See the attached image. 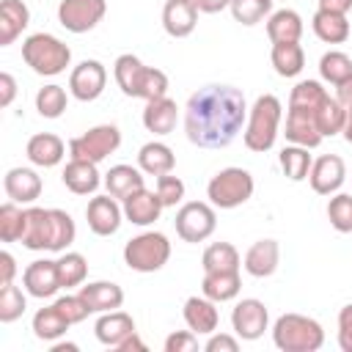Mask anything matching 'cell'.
<instances>
[{"mask_svg":"<svg viewBox=\"0 0 352 352\" xmlns=\"http://www.w3.org/2000/svg\"><path fill=\"white\" fill-rule=\"evenodd\" d=\"M162 346H165V352H195L198 349V333H192V330L170 333Z\"/></svg>","mask_w":352,"mask_h":352,"instance_id":"cell-51","label":"cell"},{"mask_svg":"<svg viewBox=\"0 0 352 352\" xmlns=\"http://www.w3.org/2000/svg\"><path fill=\"white\" fill-rule=\"evenodd\" d=\"M121 206H124V217L129 223H135V226H151L154 220H160V214L165 209V204L160 201V195L151 192V190H146V187L129 192L121 201Z\"/></svg>","mask_w":352,"mask_h":352,"instance_id":"cell-16","label":"cell"},{"mask_svg":"<svg viewBox=\"0 0 352 352\" xmlns=\"http://www.w3.org/2000/svg\"><path fill=\"white\" fill-rule=\"evenodd\" d=\"M278 261H280V248L275 239H258L245 253V270L253 278H270L278 270Z\"/></svg>","mask_w":352,"mask_h":352,"instance_id":"cell-22","label":"cell"},{"mask_svg":"<svg viewBox=\"0 0 352 352\" xmlns=\"http://www.w3.org/2000/svg\"><path fill=\"white\" fill-rule=\"evenodd\" d=\"M55 264H58L60 289H69V286H80V283H85V275H88V261H85V256H82V253L63 250V256H60Z\"/></svg>","mask_w":352,"mask_h":352,"instance_id":"cell-40","label":"cell"},{"mask_svg":"<svg viewBox=\"0 0 352 352\" xmlns=\"http://www.w3.org/2000/svg\"><path fill=\"white\" fill-rule=\"evenodd\" d=\"M25 308H28V302H25V294L19 286H14V283L0 286V322L3 324L16 322L25 314Z\"/></svg>","mask_w":352,"mask_h":352,"instance_id":"cell-46","label":"cell"},{"mask_svg":"<svg viewBox=\"0 0 352 352\" xmlns=\"http://www.w3.org/2000/svg\"><path fill=\"white\" fill-rule=\"evenodd\" d=\"M143 74H146V66H143L140 58L132 55V52L118 55L116 63H113V77H116L118 88L124 91V96L140 99V82H143Z\"/></svg>","mask_w":352,"mask_h":352,"instance_id":"cell-26","label":"cell"},{"mask_svg":"<svg viewBox=\"0 0 352 352\" xmlns=\"http://www.w3.org/2000/svg\"><path fill=\"white\" fill-rule=\"evenodd\" d=\"M344 124H346V110L338 104L336 96H324L322 104L316 107V126L324 138H333L338 132H344Z\"/></svg>","mask_w":352,"mask_h":352,"instance_id":"cell-38","label":"cell"},{"mask_svg":"<svg viewBox=\"0 0 352 352\" xmlns=\"http://www.w3.org/2000/svg\"><path fill=\"white\" fill-rule=\"evenodd\" d=\"M69 327H72V324L66 322V316H63L55 305L38 308V311L33 314V333H36V338H41V341H58L60 336H66Z\"/></svg>","mask_w":352,"mask_h":352,"instance_id":"cell-35","label":"cell"},{"mask_svg":"<svg viewBox=\"0 0 352 352\" xmlns=\"http://www.w3.org/2000/svg\"><path fill=\"white\" fill-rule=\"evenodd\" d=\"M272 341L280 352H316L324 344V330L311 316L283 314V316L275 319Z\"/></svg>","mask_w":352,"mask_h":352,"instance_id":"cell-3","label":"cell"},{"mask_svg":"<svg viewBox=\"0 0 352 352\" xmlns=\"http://www.w3.org/2000/svg\"><path fill=\"white\" fill-rule=\"evenodd\" d=\"M280 116H283V107H280V99L272 96V94H264L253 102V107L248 110V124L242 129V140L250 151L256 154H264L275 146L278 140V126H280Z\"/></svg>","mask_w":352,"mask_h":352,"instance_id":"cell-2","label":"cell"},{"mask_svg":"<svg viewBox=\"0 0 352 352\" xmlns=\"http://www.w3.org/2000/svg\"><path fill=\"white\" fill-rule=\"evenodd\" d=\"M0 270H3V275H0V283H3V286H6V283H14L16 261H14V256H11L8 250H3V253H0Z\"/></svg>","mask_w":352,"mask_h":352,"instance_id":"cell-55","label":"cell"},{"mask_svg":"<svg viewBox=\"0 0 352 352\" xmlns=\"http://www.w3.org/2000/svg\"><path fill=\"white\" fill-rule=\"evenodd\" d=\"M319 74L330 85H341L352 77V58L341 50H330L319 58Z\"/></svg>","mask_w":352,"mask_h":352,"instance_id":"cell-37","label":"cell"},{"mask_svg":"<svg viewBox=\"0 0 352 352\" xmlns=\"http://www.w3.org/2000/svg\"><path fill=\"white\" fill-rule=\"evenodd\" d=\"M242 289V280H239V270H231V272H204V280H201V292L214 300V302H228L239 294Z\"/></svg>","mask_w":352,"mask_h":352,"instance_id":"cell-32","label":"cell"},{"mask_svg":"<svg viewBox=\"0 0 352 352\" xmlns=\"http://www.w3.org/2000/svg\"><path fill=\"white\" fill-rule=\"evenodd\" d=\"M107 14V0H60L58 22L69 33H88L94 30Z\"/></svg>","mask_w":352,"mask_h":352,"instance_id":"cell-9","label":"cell"},{"mask_svg":"<svg viewBox=\"0 0 352 352\" xmlns=\"http://www.w3.org/2000/svg\"><path fill=\"white\" fill-rule=\"evenodd\" d=\"M6 195L16 204H33L41 195V176L30 168H11L3 179Z\"/></svg>","mask_w":352,"mask_h":352,"instance_id":"cell-21","label":"cell"},{"mask_svg":"<svg viewBox=\"0 0 352 352\" xmlns=\"http://www.w3.org/2000/svg\"><path fill=\"white\" fill-rule=\"evenodd\" d=\"M22 283H25V292H28L30 297H38V300L52 297V294L60 289L58 264L50 261V258H38V261L28 264L25 272H22Z\"/></svg>","mask_w":352,"mask_h":352,"instance_id":"cell-15","label":"cell"},{"mask_svg":"<svg viewBox=\"0 0 352 352\" xmlns=\"http://www.w3.org/2000/svg\"><path fill=\"white\" fill-rule=\"evenodd\" d=\"M245 121V94L234 85H204L184 107V132L198 148H226L242 132Z\"/></svg>","mask_w":352,"mask_h":352,"instance_id":"cell-1","label":"cell"},{"mask_svg":"<svg viewBox=\"0 0 352 352\" xmlns=\"http://www.w3.org/2000/svg\"><path fill=\"white\" fill-rule=\"evenodd\" d=\"M267 36L272 44L280 41H300L302 36V16L292 8H278L267 16Z\"/></svg>","mask_w":352,"mask_h":352,"instance_id":"cell-30","label":"cell"},{"mask_svg":"<svg viewBox=\"0 0 352 352\" xmlns=\"http://www.w3.org/2000/svg\"><path fill=\"white\" fill-rule=\"evenodd\" d=\"M327 220L336 231L349 234L352 231V195L349 192H336L327 204Z\"/></svg>","mask_w":352,"mask_h":352,"instance_id":"cell-47","label":"cell"},{"mask_svg":"<svg viewBox=\"0 0 352 352\" xmlns=\"http://www.w3.org/2000/svg\"><path fill=\"white\" fill-rule=\"evenodd\" d=\"M267 324H270V311H267V305H264L261 300H256V297L239 300V302L234 305V311H231V327H234L236 338H242V341H256V338H261L264 330H267Z\"/></svg>","mask_w":352,"mask_h":352,"instance_id":"cell-10","label":"cell"},{"mask_svg":"<svg viewBox=\"0 0 352 352\" xmlns=\"http://www.w3.org/2000/svg\"><path fill=\"white\" fill-rule=\"evenodd\" d=\"M204 272H231L239 270V250L231 242H214L201 256Z\"/></svg>","mask_w":352,"mask_h":352,"instance_id":"cell-36","label":"cell"},{"mask_svg":"<svg viewBox=\"0 0 352 352\" xmlns=\"http://www.w3.org/2000/svg\"><path fill=\"white\" fill-rule=\"evenodd\" d=\"M14 96H16V80L8 72H3L0 74V107H8Z\"/></svg>","mask_w":352,"mask_h":352,"instance_id":"cell-54","label":"cell"},{"mask_svg":"<svg viewBox=\"0 0 352 352\" xmlns=\"http://www.w3.org/2000/svg\"><path fill=\"white\" fill-rule=\"evenodd\" d=\"M28 250H50L52 245V214L50 209L30 206L25 209V231L19 239Z\"/></svg>","mask_w":352,"mask_h":352,"instance_id":"cell-17","label":"cell"},{"mask_svg":"<svg viewBox=\"0 0 352 352\" xmlns=\"http://www.w3.org/2000/svg\"><path fill=\"white\" fill-rule=\"evenodd\" d=\"M338 346L341 352H352V302L338 311Z\"/></svg>","mask_w":352,"mask_h":352,"instance_id":"cell-52","label":"cell"},{"mask_svg":"<svg viewBox=\"0 0 352 352\" xmlns=\"http://www.w3.org/2000/svg\"><path fill=\"white\" fill-rule=\"evenodd\" d=\"M22 60L41 77H55L72 63V50L52 33H33L22 41Z\"/></svg>","mask_w":352,"mask_h":352,"instance_id":"cell-4","label":"cell"},{"mask_svg":"<svg viewBox=\"0 0 352 352\" xmlns=\"http://www.w3.org/2000/svg\"><path fill=\"white\" fill-rule=\"evenodd\" d=\"M214 305H217V302L209 300L206 294H204V297H187L184 311H182L187 327H190L192 333H206V336H212V333L217 330V322H220V314H217Z\"/></svg>","mask_w":352,"mask_h":352,"instance_id":"cell-24","label":"cell"},{"mask_svg":"<svg viewBox=\"0 0 352 352\" xmlns=\"http://www.w3.org/2000/svg\"><path fill=\"white\" fill-rule=\"evenodd\" d=\"M30 11L22 0H3L0 3V47L14 44V38L28 28Z\"/></svg>","mask_w":352,"mask_h":352,"instance_id":"cell-29","label":"cell"},{"mask_svg":"<svg viewBox=\"0 0 352 352\" xmlns=\"http://www.w3.org/2000/svg\"><path fill=\"white\" fill-rule=\"evenodd\" d=\"M344 138H346V143H352V110L346 113V124H344Z\"/></svg>","mask_w":352,"mask_h":352,"instance_id":"cell-61","label":"cell"},{"mask_svg":"<svg viewBox=\"0 0 352 352\" xmlns=\"http://www.w3.org/2000/svg\"><path fill=\"white\" fill-rule=\"evenodd\" d=\"M322 11H336V14H346L352 11V0H319Z\"/></svg>","mask_w":352,"mask_h":352,"instance_id":"cell-59","label":"cell"},{"mask_svg":"<svg viewBox=\"0 0 352 352\" xmlns=\"http://www.w3.org/2000/svg\"><path fill=\"white\" fill-rule=\"evenodd\" d=\"M346 179V165L338 154H322L314 165H311V173H308V182H311V190L316 195H333L341 190Z\"/></svg>","mask_w":352,"mask_h":352,"instance_id":"cell-12","label":"cell"},{"mask_svg":"<svg viewBox=\"0 0 352 352\" xmlns=\"http://www.w3.org/2000/svg\"><path fill=\"white\" fill-rule=\"evenodd\" d=\"M198 8L192 0H168L162 8V28L173 38H184L198 25Z\"/></svg>","mask_w":352,"mask_h":352,"instance_id":"cell-18","label":"cell"},{"mask_svg":"<svg viewBox=\"0 0 352 352\" xmlns=\"http://www.w3.org/2000/svg\"><path fill=\"white\" fill-rule=\"evenodd\" d=\"M176 234L184 239V242H204L214 234L217 228V214H214V206L212 204H204V201H190V204H182V209L176 212Z\"/></svg>","mask_w":352,"mask_h":352,"instance_id":"cell-8","label":"cell"},{"mask_svg":"<svg viewBox=\"0 0 352 352\" xmlns=\"http://www.w3.org/2000/svg\"><path fill=\"white\" fill-rule=\"evenodd\" d=\"M25 231V209L16 201H8L0 206V239L3 242H19Z\"/></svg>","mask_w":352,"mask_h":352,"instance_id":"cell-41","label":"cell"},{"mask_svg":"<svg viewBox=\"0 0 352 352\" xmlns=\"http://www.w3.org/2000/svg\"><path fill=\"white\" fill-rule=\"evenodd\" d=\"M104 187H107V192L113 198L124 201L129 192H135V190H140L146 184H143V173L138 168H132V165H113L104 173Z\"/></svg>","mask_w":352,"mask_h":352,"instance_id":"cell-34","label":"cell"},{"mask_svg":"<svg viewBox=\"0 0 352 352\" xmlns=\"http://www.w3.org/2000/svg\"><path fill=\"white\" fill-rule=\"evenodd\" d=\"M272 3L275 0H231L228 8L239 25H256L272 14Z\"/></svg>","mask_w":352,"mask_h":352,"instance_id":"cell-43","label":"cell"},{"mask_svg":"<svg viewBox=\"0 0 352 352\" xmlns=\"http://www.w3.org/2000/svg\"><path fill=\"white\" fill-rule=\"evenodd\" d=\"M170 258V242L160 231H143L124 245V264L135 272H157Z\"/></svg>","mask_w":352,"mask_h":352,"instance_id":"cell-6","label":"cell"},{"mask_svg":"<svg viewBox=\"0 0 352 352\" xmlns=\"http://www.w3.org/2000/svg\"><path fill=\"white\" fill-rule=\"evenodd\" d=\"M280 168H283V173L292 179V182H302V179H308V173H311V165H314V160H311V154H308V148L305 146H286L283 151H280Z\"/></svg>","mask_w":352,"mask_h":352,"instance_id":"cell-39","label":"cell"},{"mask_svg":"<svg viewBox=\"0 0 352 352\" xmlns=\"http://www.w3.org/2000/svg\"><path fill=\"white\" fill-rule=\"evenodd\" d=\"M63 184L66 190H72L74 195H88V192H96L102 179H99V170H96V162H85V160H72L66 168H63Z\"/></svg>","mask_w":352,"mask_h":352,"instance_id":"cell-27","label":"cell"},{"mask_svg":"<svg viewBox=\"0 0 352 352\" xmlns=\"http://www.w3.org/2000/svg\"><path fill=\"white\" fill-rule=\"evenodd\" d=\"M50 214H52V245H50V250L52 253H63L74 242V236H77L74 220L63 209H50Z\"/></svg>","mask_w":352,"mask_h":352,"instance_id":"cell-42","label":"cell"},{"mask_svg":"<svg viewBox=\"0 0 352 352\" xmlns=\"http://www.w3.org/2000/svg\"><path fill=\"white\" fill-rule=\"evenodd\" d=\"M176 121H179V107L173 99L162 96V99H151L146 102V110H143V126L154 135H170L176 129Z\"/></svg>","mask_w":352,"mask_h":352,"instance_id":"cell-25","label":"cell"},{"mask_svg":"<svg viewBox=\"0 0 352 352\" xmlns=\"http://www.w3.org/2000/svg\"><path fill=\"white\" fill-rule=\"evenodd\" d=\"M270 60L280 77H297L305 66V52L300 41H280V44H272Z\"/></svg>","mask_w":352,"mask_h":352,"instance_id":"cell-33","label":"cell"},{"mask_svg":"<svg viewBox=\"0 0 352 352\" xmlns=\"http://www.w3.org/2000/svg\"><path fill=\"white\" fill-rule=\"evenodd\" d=\"M206 352H236L239 349V341L228 333H212V338L204 344Z\"/></svg>","mask_w":352,"mask_h":352,"instance_id":"cell-53","label":"cell"},{"mask_svg":"<svg viewBox=\"0 0 352 352\" xmlns=\"http://www.w3.org/2000/svg\"><path fill=\"white\" fill-rule=\"evenodd\" d=\"M192 3H195V8L201 14H217V11L231 6V0H192Z\"/></svg>","mask_w":352,"mask_h":352,"instance_id":"cell-57","label":"cell"},{"mask_svg":"<svg viewBox=\"0 0 352 352\" xmlns=\"http://www.w3.org/2000/svg\"><path fill=\"white\" fill-rule=\"evenodd\" d=\"M36 110H38V116H44V118H58V116H63V110H66V91L60 88V85H44L38 94H36Z\"/></svg>","mask_w":352,"mask_h":352,"instance_id":"cell-45","label":"cell"},{"mask_svg":"<svg viewBox=\"0 0 352 352\" xmlns=\"http://www.w3.org/2000/svg\"><path fill=\"white\" fill-rule=\"evenodd\" d=\"M162 96H168V74L162 69L146 66V74L140 82V99L151 102V99H162Z\"/></svg>","mask_w":352,"mask_h":352,"instance_id":"cell-48","label":"cell"},{"mask_svg":"<svg viewBox=\"0 0 352 352\" xmlns=\"http://www.w3.org/2000/svg\"><path fill=\"white\" fill-rule=\"evenodd\" d=\"M157 195L165 206H176L184 198V182L179 176H173V170L162 173V176H157Z\"/></svg>","mask_w":352,"mask_h":352,"instance_id":"cell-49","label":"cell"},{"mask_svg":"<svg viewBox=\"0 0 352 352\" xmlns=\"http://www.w3.org/2000/svg\"><path fill=\"white\" fill-rule=\"evenodd\" d=\"M311 28H314L316 38L324 41V44H344L349 38V30H352L346 14L322 11V8H316V14L311 19Z\"/></svg>","mask_w":352,"mask_h":352,"instance_id":"cell-28","label":"cell"},{"mask_svg":"<svg viewBox=\"0 0 352 352\" xmlns=\"http://www.w3.org/2000/svg\"><path fill=\"white\" fill-rule=\"evenodd\" d=\"M121 146V132L116 124H99L91 126L85 135L69 140V154L72 160H85V162H102Z\"/></svg>","mask_w":352,"mask_h":352,"instance_id":"cell-7","label":"cell"},{"mask_svg":"<svg viewBox=\"0 0 352 352\" xmlns=\"http://www.w3.org/2000/svg\"><path fill=\"white\" fill-rule=\"evenodd\" d=\"M52 352H77V344H69V341L58 344V341H52Z\"/></svg>","mask_w":352,"mask_h":352,"instance_id":"cell-60","label":"cell"},{"mask_svg":"<svg viewBox=\"0 0 352 352\" xmlns=\"http://www.w3.org/2000/svg\"><path fill=\"white\" fill-rule=\"evenodd\" d=\"M336 99H338V104H341L346 113L352 110V77H349L346 82L336 85Z\"/></svg>","mask_w":352,"mask_h":352,"instance_id":"cell-56","label":"cell"},{"mask_svg":"<svg viewBox=\"0 0 352 352\" xmlns=\"http://www.w3.org/2000/svg\"><path fill=\"white\" fill-rule=\"evenodd\" d=\"M94 333H96V338L104 344V346H118L126 336H132L135 333V319L129 316V314H124V311H104L99 319H96V324H94Z\"/></svg>","mask_w":352,"mask_h":352,"instance_id":"cell-23","label":"cell"},{"mask_svg":"<svg viewBox=\"0 0 352 352\" xmlns=\"http://www.w3.org/2000/svg\"><path fill=\"white\" fill-rule=\"evenodd\" d=\"M121 217H124V206H118L110 192L91 198L88 206H85L88 228H91L96 236H110V234H116L118 226H121Z\"/></svg>","mask_w":352,"mask_h":352,"instance_id":"cell-13","label":"cell"},{"mask_svg":"<svg viewBox=\"0 0 352 352\" xmlns=\"http://www.w3.org/2000/svg\"><path fill=\"white\" fill-rule=\"evenodd\" d=\"M85 305L91 308V314H104V311H116L124 305V289L113 280H94V283H85L80 286L77 292Z\"/></svg>","mask_w":352,"mask_h":352,"instance_id":"cell-19","label":"cell"},{"mask_svg":"<svg viewBox=\"0 0 352 352\" xmlns=\"http://www.w3.org/2000/svg\"><path fill=\"white\" fill-rule=\"evenodd\" d=\"M286 140H292L294 146L316 148L324 140V135L316 126V110L289 107V113H286Z\"/></svg>","mask_w":352,"mask_h":352,"instance_id":"cell-14","label":"cell"},{"mask_svg":"<svg viewBox=\"0 0 352 352\" xmlns=\"http://www.w3.org/2000/svg\"><path fill=\"white\" fill-rule=\"evenodd\" d=\"M253 176L245 168H223L206 184V198L214 209H236L253 195Z\"/></svg>","mask_w":352,"mask_h":352,"instance_id":"cell-5","label":"cell"},{"mask_svg":"<svg viewBox=\"0 0 352 352\" xmlns=\"http://www.w3.org/2000/svg\"><path fill=\"white\" fill-rule=\"evenodd\" d=\"M116 349H118V352H146V344L140 341V336H138V330H135V333L126 336Z\"/></svg>","mask_w":352,"mask_h":352,"instance_id":"cell-58","label":"cell"},{"mask_svg":"<svg viewBox=\"0 0 352 352\" xmlns=\"http://www.w3.org/2000/svg\"><path fill=\"white\" fill-rule=\"evenodd\" d=\"M52 305L66 316L69 324H77V322H82V319L91 314V308L85 305V300H82L80 294H63V297H58Z\"/></svg>","mask_w":352,"mask_h":352,"instance_id":"cell-50","label":"cell"},{"mask_svg":"<svg viewBox=\"0 0 352 352\" xmlns=\"http://www.w3.org/2000/svg\"><path fill=\"white\" fill-rule=\"evenodd\" d=\"M107 85V69L99 63V60H82L72 69V77H69V91L74 99L80 102H94L102 96Z\"/></svg>","mask_w":352,"mask_h":352,"instance_id":"cell-11","label":"cell"},{"mask_svg":"<svg viewBox=\"0 0 352 352\" xmlns=\"http://www.w3.org/2000/svg\"><path fill=\"white\" fill-rule=\"evenodd\" d=\"M324 96H327V91L322 88V82H316V80H300V82L292 88V94H289V107L316 110Z\"/></svg>","mask_w":352,"mask_h":352,"instance_id":"cell-44","label":"cell"},{"mask_svg":"<svg viewBox=\"0 0 352 352\" xmlns=\"http://www.w3.org/2000/svg\"><path fill=\"white\" fill-rule=\"evenodd\" d=\"M25 154L38 168H55L66 157V143L58 135H52V132H38V135H33L28 140Z\"/></svg>","mask_w":352,"mask_h":352,"instance_id":"cell-20","label":"cell"},{"mask_svg":"<svg viewBox=\"0 0 352 352\" xmlns=\"http://www.w3.org/2000/svg\"><path fill=\"white\" fill-rule=\"evenodd\" d=\"M138 165L143 173L148 176H162V173H170L176 168V157L170 151V146L160 143V140H151L146 146H140L138 151Z\"/></svg>","mask_w":352,"mask_h":352,"instance_id":"cell-31","label":"cell"}]
</instances>
